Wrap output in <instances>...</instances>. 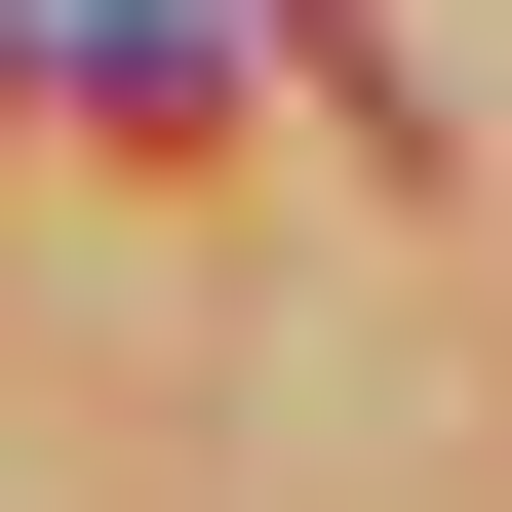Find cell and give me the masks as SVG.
I'll use <instances>...</instances> for the list:
<instances>
[{
	"label": "cell",
	"mask_w": 512,
	"mask_h": 512,
	"mask_svg": "<svg viewBox=\"0 0 512 512\" xmlns=\"http://www.w3.org/2000/svg\"><path fill=\"white\" fill-rule=\"evenodd\" d=\"M0 119H40V40H0Z\"/></svg>",
	"instance_id": "1"
}]
</instances>
